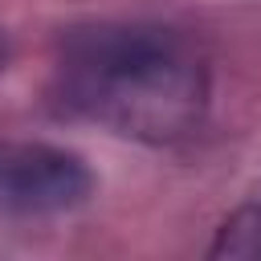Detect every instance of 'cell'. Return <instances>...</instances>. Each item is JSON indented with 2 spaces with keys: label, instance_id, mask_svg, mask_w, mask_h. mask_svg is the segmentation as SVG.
I'll list each match as a JSON object with an SVG mask.
<instances>
[{
  "label": "cell",
  "instance_id": "1",
  "mask_svg": "<svg viewBox=\"0 0 261 261\" xmlns=\"http://www.w3.org/2000/svg\"><path fill=\"white\" fill-rule=\"evenodd\" d=\"M49 90L73 118L139 143H175L208 110V57L167 24L90 20L61 33Z\"/></svg>",
  "mask_w": 261,
  "mask_h": 261
},
{
  "label": "cell",
  "instance_id": "2",
  "mask_svg": "<svg viewBox=\"0 0 261 261\" xmlns=\"http://www.w3.org/2000/svg\"><path fill=\"white\" fill-rule=\"evenodd\" d=\"M94 175L77 151L29 139H0V212L57 216L86 204Z\"/></svg>",
  "mask_w": 261,
  "mask_h": 261
},
{
  "label": "cell",
  "instance_id": "3",
  "mask_svg": "<svg viewBox=\"0 0 261 261\" xmlns=\"http://www.w3.org/2000/svg\"><path fill=\"white\" fill-rule=\"evenodd\" d=\"M208 253L212 257H232V261L261 257V188L216 228V241H212Z\"/></svg>",
  "mask_w": 261,
  "mask_h": 261
},
{
  "label": "cell",
  "instance_id": "4",
  "mask_svg": "<svg viewBox=\"0 0 261 261\" xmlns=\"http://www.w3.org/2000/svg\"><path fill=\"white\" fill-rule=\"evenodd\" d=\"M4 57H8V49H4V37H0V69H4Z\"/></svg>",
  "mask_w": 261,
  "mask_h": 261
}]
</instances>
